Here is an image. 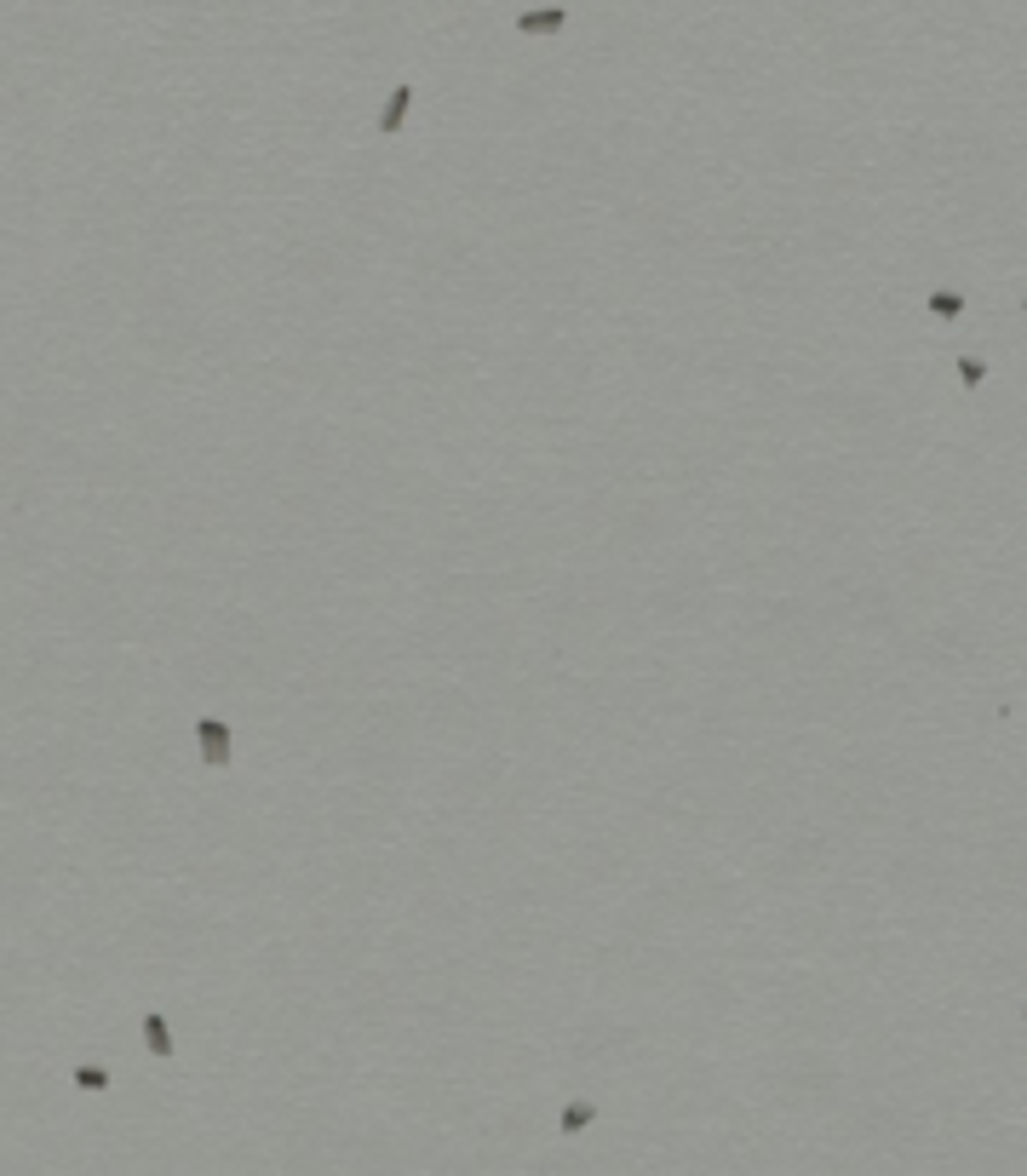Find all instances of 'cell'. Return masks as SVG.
<instances>
[{"instance_id":"7","label":"cell","mask_w":1027,"mask_h":1176,"mask_svg":"<svg viewBox=\"0 0 1027 1176\" xmlns=\"http://www.w3.org/2000/svg\"><path fill=\"white\" fill-rule=\"evenodd\" d=\"M959 379H964V385L976 390V385L987 379V361H982V356H959Z\"/></svg>"},{"instance_id":"3","label":"cell","mask_w":1027,"mask_h":1176,"mask_svg":"<svg viewBox=\"0 0 1027 1176\" xmlns=\"http://www.w3.org/2000/svg\"><path fill=\"white\" fill-rule=\"evenodd\" d=\"M408 104H414V87H391V98H385V116H379V138L402 132V120H408Z\"/></svg>"},{"instance_id":"8","label":"cell","mask_w":1027,"mask_h":1176,"mask_svg":"<svg viewBox=\"0 0 1027 1176\" xmlns=\"http://www.w3.org/2000/svg\"><path fill=\"white\" fill-rule=\"evenodd\" d=\"M75 1084L81 1090H110V1073L104 1067H75Z\"/></svg>"},{"instance_id":"6","label":"cell","mask_w":1027,"mask_h":1176,"mask_svg":"<svg viewBox=\"0 0 1027 1176\" xmlns=\"http://www.w3.org/2000/svg\"><path fill=\"white\" fill-rule=\"evenodd\" d=\"M591 1119H597V1108H591V1102H569V1108H563V1119H557V1125H563V1136H580V1131H585V1125H591Z\"/></svg>"},{"instance_id":"4","label":"cell","mask_w":1027,"mask_h":1176,"mask_svg":"<svg viewBox=\"0 0 1027 1176\" xmlns=\"http://www.w3.org/2000/svg\"><path fill=\"white\" fill-rule=\"evenodd\" d=\"M144 1045H149V1056H161V1061L173 1056V1033H167V1016H161V1010L144 1016Z\"/></svg>"},{"instance_id":"2","label":"cell","mask_w":1027,"mask_h":1176,"mask_svg":"<svg viewBox=\"0 0 1027 1176\" xmlns=\"http://www.w3.org/2000/svg\"><path fill=\"white\" fill-rule=\"evenodd\" d=\"M563 23H569V12H563V6H534V12H523V17H517V29H523V35H557Z\"/></svg>"},{"instance_id":"1","label":"cell","mask_w":1027,"mask_h":1176,"mask_svg":"<svg viewBox=\"0 0 1027 1176\" xmlns=\"http://www.w3.org/2000/svg\"><path fill=\"white\" fill-rule=\"evenodd\" d=\"M196 740H202L207 769H225L230 763V729L219 723V717H202V723H196Z\"/></svg>"},{"instance_id":"5","label":"cell","mask_w":1027,"mask_h":1176,"mask_svg":"<svg viewBox=\"0 0 1027 1176\" xmlns=\"http://www.w3.org/2000/svg\"><path fill=\"white\" fill-rule=\"evenodd\" d=\"M930 316L959 322V316H964V299H959V293H947V287H935V293H930Z\"/></svg>"}]
</instances>
